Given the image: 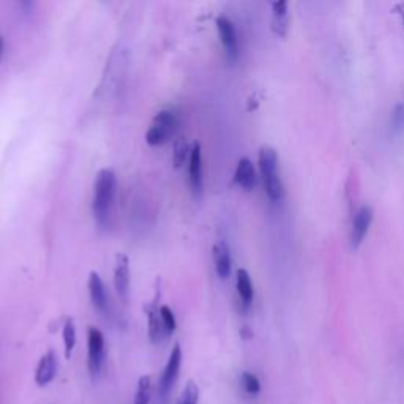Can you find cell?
<instances>
[{
	"label": "cell",
	"mask_w": 404,
	"mask_h": 404,
	"mask_svg": "<svg viewBox=\"0 0 404 404\" xmlns=\"http://www.w3.org/2000/svg\"><path fill=\"white\" fill-rule=\"evenodd\" d=\"M117 188V177L113 169L104 168L97 174L95 185H93V216L97 223L104 226L109 220L111 209H113Z\"/></svg>",
	"instance_id": "1"
},
{
	"label": "cell",
	"mask_w": 404,
	"mask_h": 404,
	"mask_svg": "<svg viewBox=\"0 0 404 404\" xmlns=\"http://www.w3.org/2000/svg\"><path fill=\"white\" fill-rule=\"evenodd\" d=\"M259 168L262 179H264L266 191L268 197L272 199L273 202H278L283 199L284 188H283V181L280 179L278 172V155L275 149H272L270 145H264L259 150Z\"/></svg>",
	"instance_id": "2"
},
{
	"label": "cell",
	"mask_w": 404,
	"mask_h": 404,
	"mask_svg": "<svg viewBox=\"0 0 404 404\" xmlns=\"http://www.w3.org/2000/svg\"><path fill=\"white\" fill-rule=\"evenodd\" d=\"M179 127L177 114L171 109H163L158 113L152 124L149 127L147 133H145V140L150 145H163L166 144L169 139L174 138L175 131Z\"/></svg>",
	"instance_id": "3"
},
{
	"label": "cell",
	"mask_w": 404,
	"mask_h": 404,
	"mask_svg": "<svg viewBox=\"0 0 404 404\" xmlns=\"http://www.w3.org/2000/svg\"><path fill=\"white\" fill-rule=\"evenodd\" d=\"M180 366H181V349L180 344H174L165 370H163L160 382H158V394H160L163 400H166L169 394H171V390L174 389L175 382H177Z\"/></svg>",
	"instance_id": "4"
},
{
	"label": "cell",
	"mask_w": 404,
	"mask_h": 404,
	"mask_svg": "<svg viewBox=\"0 0 404 404\" xmlns=\"http://www.w3.org/2000/svg\"><path fill=\"white\" fill-rule=\"evenodd\" d=\"M87 349H89V373L92 379H97L102 373L103 363H104V335L102 330L95 329V327H89V333H87Z\"/></svg>",
	"instance_id": "5"
},
{
	"label": "cell",
	"mask_w": 404,
	"mask_h": 404,
	"mask_svg": "<svg viewBox=\"0 0 404 404\" xmlns=\"http://www.w3.org/2000/svg\"><path fill=\"white\" fill-rule=\"evenodd\" d=\"M114 288L120 300L127 303L130 298V261L125 254L115 256Z\"/></svg>",
	"instance_id": "6"
},
{
	"label": "cell",
	"mask_w": 404,
	"mask_h": 404,
	"mask_svg": "<svg viewBox=\"0 0 404 404\" xmlns=\"http://www.w3.org/2000/svg\"><path fill=\"white\" fill-rule=\"evenodd\" d=\"M188 172H190V184L195 196L199 197L202 195L204 179H202V154L201 144L195 143L191 147L190 160H188Z\"/></svg>",
	"instance_id": "7"
},
{
	"label": "cell",
	"mask_w": 404,
	"mask_h": 404,
	"mask_svg": "<svg viewBox=\"0 0 404 404\" xmlns=\"http://www.w3.org/2000/svg\"><path fill=\"white\" fill-rule=\"evenodd\" d=\"M216 29H218L221 43L225 46V51L227 57L234 60L237 57V51H239V43H237V32L236 27H234L232 21L229 17L226 16H220L216 19Z\"/></svg>",
	"instance_id": "8"
},
{
	"label": "cell",
	"mask_w": 404,
	"mask_h": 404,
	"mask_svg": "<svg viewBox=\"0 0 404 404\" xmlns=\"http://www.w3.org/2000/svg\"><path fill=\"white\" fill-rule=\"evenodd\" d=\"M373 221V210L371 207L363 206L359 209V212L355 213V218L353 221V229H350V243L353 248H359L363 239L368 234Z\"/></svg>",
	"instance_id": "9"
},
{
	"label": "cell",
	"mask_w": 404,
	"mask_h": 404,
	"mask_svg": "<svg viewBox=\"0 0 404 404\" xmlns=\"http://www.w3.org/2000/svg\"><path fill=\"white\" fill-rule=\"evenodd\" d=\"M89 294L92 298L93 307H95L98 312H102L104 314L109 313V296L106 291V286H104L102 277L97 272H90L89 275Z\"/></svg>",
	"instance_id": "10"
},
{
	"label": "cell",
	"mask_w": 404,
	"mask_h": 404,
	"mask_svg": "<svg viewBox=\"0 0 404 404\" xmlns=\"http://www.w3.org/2000/svg\"><path fill=\"white\" fill-rule=\"evenodd\" d=\"M57 355L54 350H48L38 362L37 371H35V382L38 387H45V385L51 384L57 374Z\"/></svg>",
	"instance_id": "11"
},
{
	"label": "cell",
	"mask_w": 404,
	"mask_h": 404,
	"mask_svg": "<svg viewBox=\"0 0 404 404\" xmlns=\"http://www.w3.org/2000/svg\"><path fill=\"white\" fill-rule=\"evenodd\" d=\"M213 262L216 273L220 278H227L232 270V262H231V250L227 247V243L220 240L215 243L213 247Z\"/></svg>",
	"instance_id": "12"
},
{
	"label": "cell",
	"mask_w": 404,
	"mask_h": 404,
	"mask_svg": "<svg viewBox=\"0 0 404 404\" xmlns=\"http://www.w3.org/2000/svg\"><path fill=\"white\" fill-rule=\"evenodd\" d=\"M145 313H147V322H149V338L154 343L161 341L163 337H166V332L161 322L160 308H158L156 303L154 302L145 308Z\"/></svg>",
	"instance_id": "13"
},
{
	"label": "cell",
	"mask_w": 404,
	"mask_h": 404,
	"mask_svg": "<svg viewBox=\"0 0 404 404\" xmlns=\"http://www.w3.org/2000/svg\"><path fill=\"white\" fill-rule=\"evenodd\" d=\"M234 180L245 190H251L256 185V171L253 163L248 158H242L236 168Z\"/></svg>",
	"instance_id": "14"
},
{
	"label": "cell",
	"mask_w": 404,
	"mask_h": 404,
	"mask_svg": "<svg viewBox=\"0 0 404 404\" xmlns=\"http://www.w3.org/2000/svg\"><path fill=\"white\" fill-rule=\"evenodd\" d=\"M237 291L243 305L250 307L251 302H253V284H251L250 273L245 268H239L237 270Z\"/></svg>",
	"instance_id": "15"
},
{
	"label": "cell",
	"mask_w": 404,
	"mask_h": 404,
	"mask_svg": "<svg viewBox=\"0 0 404 404\" xmlns=\"http://www.w3.org/2000/svg\"><path fill=\"white\" fill-rule=\"evenodd\" d=\"M190 154H191V149H190L188 140H186V138L185 136H179L177 139H175L174 155H172L174 166L175 168L184 166L185 161L190 160Z\"/></svg>",
	"instance_id": "16"
},
{
	"label": "cell",
	"mask_w": 404,
	"mask_h": 404,
	"mask_svg": "<svg viewBox=\"0 0 404 404\" xmlns=\"http://www.w3.org/2000/svg\"><path fill=\"white\" fill-rule=\"evenodd\" d=\"M62 337H63V346H65V359H72V354L76 346V327H74V321L72 318L67 319L65 325H63Z\"/></svg>",
	"instance_id": "17"
},
{
	"label": "cell",
	"mask_w": 404,
	"mask_h": 404,
	"mask_svg": "<svg viewBox=\"0 0 404 404\" xmlns=\"http://www.w3.org/2000/svg\"><path fill=\"white\" fill-rule=\"evenodd\" d=\"M150 398H152V378L140 376L136 395H134V404H149Z\"/></svg>",
	"instance_id": "18"
},
{
	"label": "cell",
	"mask_w": 404,
	"mask_h": 404,
	"mask_svg": "<svg viewBox=\"0 0 404 404\" xmlns=\"http://www.w3.org/2000/svg\"><path fill=\"white\" fill-rule=\"evenodd\" d=\"M199 403V389L196 382L188 380L185 385L184 391H181L177 404H197Z\"/></svg>",
	"instance_id": "19"
},
{
	"label": "cell",
	"mask_w": 404,
	"mask_h": 404,
	"mask_svg": "<svg viewBox=\"0 0 404 404\" xmlns=\"http://www.w3.org/2000/svg\"><path fill=\"white\" fill-rule=\"evenodd\" d=\"M242 387H243L245 391H247L248 395L256 396L261 391V382H259V379H257L253 373L245 371L242 374Z\"/></svg>",
	"instance_id": "20"
},
{
	"label": "cell",
	"mask_w": 404,
	"mask_h": 404,
	"mask_svg": "<svg viewBox=\"0 0 404 404\" xmlns=\"http://www.w3.org/2000/svg\"><path fill=\"white\" fill-rule=\"evenodd\" d=\"M390 125H391V131L396 134L404 130V103H398L395 109L391 111Z\"/></svg>",
	"instance_id": "21"
},
{
	"label": "cell",
	"mask_w": 404,
	"mask_h": 404,
	"mask_svg": "<svg viewBox=\"0 0 404 404\" xmlns=\"http://www.w3.org/2000/svg\"><path fill=\"white\" fill-rule=\"evenodd\" d=\"M160 316H161V322H163V327H165L166 335H171V333H174L175 327H177V322H175V316L172 313V309L166 305H163L160 307Z\"/></svg>",
	"instance_id": "22"
},
{
	"label": "cell",
	"mask_w": 404,
	"mask_h": 404,
	"mask_svg": "<svg viewBox=\"0 0 404 404\" xmlns=\"http://www.w3.org/2000/svg\"><path fill=\"white\" fill-rule=\"evenodd\" d=\"M273 8V16L275 17H281V16H288V2L281 0V2H275L272 5Z\"/></svg>",
	"instance_id": "23"
},
{
	"label": "cell",
	"mask_w": 404,
	"mask_h": 404,
	"mask_svg": "<svg viewBox=\"0 0 404 404\" xmlns=\"http://www.w3.org/2000/svg\"><path fill=\"white\" fill-rule=\"evenodd\" d=\"M2 51H3V40L0 38V56H2Z\"/></svg>",
	"instance_id": "24"
},
{
	"label": "cell",
	"mask_w": 404,
	"mask_h": 404,
	"mask_svg": "<svg viewBox=\"0 0 404 404\" xmlns=\"http://www.w3.org/2000/svg\"><path fill=\"white\" fill-rule=\"evenodd\" d=\"M403 19H404V10H403Z\"/></svg>",
	"instance_id": "25"
},
{
	"label": "cell",
	"mask_w": 404,
	"mask_h": 404,
	"mask_svg": "<svg viewBox=\"0 0 404 404\" xmlns=\"http://www.w3.org/2000/svg\"><path fill=\"white\" fill-rule=\"evenodd\" d=\"M403 103H404V102H403Z\"/></svg>",
	"instance_id": "26"
}]
</instances>
